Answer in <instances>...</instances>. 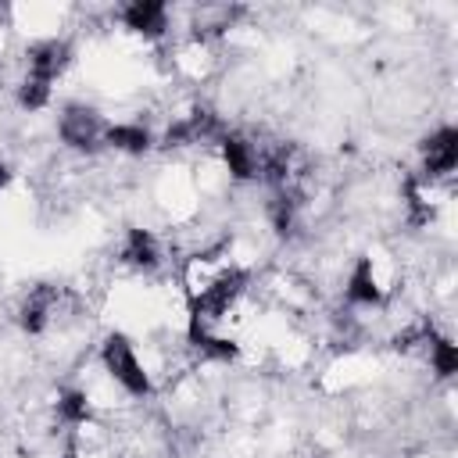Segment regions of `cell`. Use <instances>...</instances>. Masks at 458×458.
Here are the masks:
<instances>
[{
    "label": "cell",
    "mask_w": 458,
    "mask_h": 458,
    "mask_svg": "<svg viewBox=\"0 0 458 458\" xmlns=\"http://www.w3.org/2000/svg\"><path fill=\"white\" fill-rule=\"evenodd\" d=\"M100 361L107 369V376L132 397H147L150 394V376L143 369V361L136 358V347L129 344V336L122 333H111L100 347Z\"/></svg>",
    "instance_id": "cell-1"
},
{
    "label": "cell",
    "mask_w": 458,
    "mask_h": 458,
    "mask_svg": "<svg viewBox=\"0 0 458 458\" xmlns=\"http://www.w3.org/2000/svg\"><path fill=\"white\" fill-rule=\"evenodd\" d=\"M104 122H100V114L93 111V107H86V104H72V107H64V114H61V122H57V132H61V140L72 147V150H82V154H93V150H100V143H104Z\"/></svg>",
    "instance_id": "cell-2"
},
{
    "label": "cell",
    "mask_w": 458,
    "mask_h": 458,
    "mask_svg": "<svg viewBox=\"0 0 458 458\" xmlns=\"http://www.w3.org/2000/svg\"><path fill=\"white\" fill-rule=\"evenodd\" d=\"M422 161H426V175L440 179L451 175L458 165V129L454 125H440L437 132H429L422 140Z\"/></svg>",
    "instance_id": "cell-3"
},
{
    "label": "cell",
    "mask_w": 458,
    "mask_h": 458,
    "mask_svg": "<svg viewBox=\"0 0 458 458\" xmlns=\"http://www.w3.org/2000/svg\"><path fill=\"white\" fill-rule=\"evenodd\" d=\"M344 297H347V304H358V308H376V304H383L386 290H383L379 268H376V261H372L369 254L354 261V268H351V276H347Z\"/></svg>",
    "instance_id": "cell-4"
},
{
    "label": "cell",
    "mask_w": 458,
    "mask_h": 458,
    "mask_svg": "<svg viewBox=\"0 0 458 458\" xmlns=\"http://www.w3.org/2000/svg\"><path fill=\"white\" fill-rule=\"evenodd\" d=\"M72 61V47L64 39H39L29 47V79L54 82Z\"/></svg>",
    "instance_id": "cell-5"
},
{
    "label": "cell",
    "mask_w": 458,
    "mask_h": 458,
    "mask_svg": "<svg viewBox=\"0 0 458 458\" xmlns=\"http://www.w3.org/2000/svg\"><path fill=\"white\" fill-rule=\"evenodd\" d=\"M122 21H125V29H132L147 39H157L168 29V7L161 0H132L122 7Z\"/></svg>",
    "instance_id": "cell-6"
},
{
    "label": "cell",
    "mask_w": 458,
    "mask_h": 458,
    "mask_svg": "<svg viewBox=\"0 0 458 458\" xmlns=\"http://www.w3.org/2000/svg\"><path fill=\"white\" fill-rule=\"evenodd\" d=\"M218 150H222V161H225V168H229L233 179L247 182V179H254L261 172V157H258V150H254L250 140H243L236 132H225L222 143H218Z\"/></svg>",
    "instance_id": "cell-7"
},
{
    "label": "cell",
    "mask_w": 458,
    "mask_h": 458,
    "mask_svg": "<svg viewBox=\"0 0 458 458\" xmlns=\"http://www.w3.org/2000/svg\"><path fill=\"white\" fill-rule=\"evenodd\" d=\"M122 261L132 265V268H143V272L157 268L161 265V247H157L154 233L150 229H129V236L122 243Z\"/></svg>",
    "instance_id": "cell-8"
},
{
    "label": "cell",
    "mask_w": 458,
    "mask_h": 458,
    "mask_svg": "<svg viewBox=\"0 0 458 458\" xmlns=\"http://www.w3.org/2000/svg\"><path fill=\"white\" fill-rule=\"evenodd\" d=\"M104 143L114 147V150H122V154H147L150 143H154V136L140 122H118V125H107L104 129Z\"/></svg>",
    "instance_id": "cell-9"
},
{
    "label": "cell",
    "mask_w": 458,
    "mask_h": 458,
    "mask_svg": "<svg viewBox=\"0 0 458 458\" xmlns=\"http://www.w3.org/2000/svg\"><path fill=\"white\" fill-rule=\"evenodd\" d=\"M50 311H54V290H50V286H39V290H32V293L25 297V304L18 308V326L36 336V333L47 329Z\"/></svg>",
    "instance_id": "cell-10"
},
{
    "label": "cell",
    "mask_w": 458,
    "mask_h": 458,
    "mask_svg": "<svg viewBox=\"0 0 458 458\" xmlns=\"http://www.w3.org/2000/svg\"><path fill=\"white\" fill-rule=\"evenodd\" d=\"M429 365L440 379H451L458 372V351L447 336H429Z\"/></svg>",
    "instance_id": "cell-11"
},
{
    "label": "cell",
    "mask_w": 458,
    "mask_h": 458,
    "mask_svg": "<svg viewBox=\"0 0 458 458\" xmlns=\"http://www.w3.org/2000/svg\"><path fill=\"white\" fill-rule=\"evenodd\" d=\"M57 415H61V422H68V426H82V422L89 419V397H86L82 390H64V394L57 397Z\"/></svg>",
    "instance_id": "cell-12"
},
{
    "label": "cell",
    "mask_w": 458,
    "mask_h": 458,
    "mask_svg": "<svg viewBox=\"0 0 458 458\" xmlns=\"http://www.w3.org/2000/svg\"><path fill=\"white\" fill-rule=\"evenodd\" d=\"M47 100H50V82H39V79H21V86H18V104L21 107H29V111H39V107H47Z\"/></svg>",
    "instance_id": "cell-13"
},
{
    "label": "cell",
    "mask_w": 458,
    "mask_h": 458,
    "mask_svg": "<svg viewBox=\"0 0 458 458\" xmlns=\"http://www.w3.org/2000/svg\"><path fill=\"white\" fill-rule=\"evenodd\" d=\"M7 182H11V168H7V165H4V161H0V190H4V186H7Z\"/></svg>",
    "instance_id": "cell-14"
}]
</instances>
